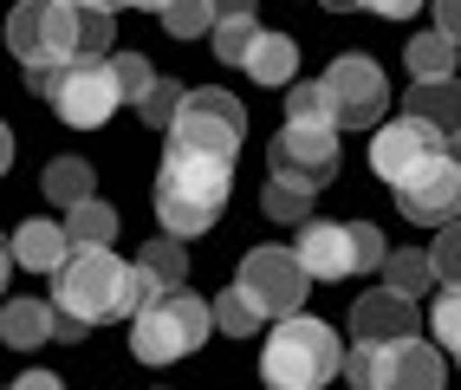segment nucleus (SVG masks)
Returning <instances> with one entry per match:
<instances>
[{"instance_id":"obj_1","label":"nucleus","mask_w":461,"mask_h":390,"mask_svg":"<svg viewBox=\"0 0 461 390\" xmlns=\"http://www.w3.org/2000/svg\"><path fill=\"white\" fill-rule=\"evenodd\" d=\"M7 52L33 72H66L78 59L111 52V14L85 0H20L7 14Z\"/></svg>"},{"instance_id":"obj_2","label":"nucleus","mask_w":461,"mask_h":390,"mask_svg":"<svg viewBox=\"0 0 461 390\" xmlns=\"http://www.w3.org/2000/svg\"><path fill=\"white\" fill-rule=\"evenodd\" d=\"M234 195V157L221 150H195V143H163V169H157V222L169 234H208L221 222V208Z\"/></svg>"},{"instance_id":"obj_3","label":"nucleus","mask_w":461,"mask_h":390,"mask_svg":"<svg viewBox=\"0 0 461 390\" xmlns=\"http://www.w3.org/2000/svg\"><path fill=\"white\" fill-rule=\"evenodd\" d=\"M157 280L143 274V260H117L111 248H72V260L52 274V306L72 313L85 325H111V319H137L149 306Z\"/></svg>"},{"instance_id":"obj_4","label":"nucleus","mask_w":461,"mask_h":390,"mask_svg":"<svg viewBox=\"0 0 461 390\" xmlns=\"http://www.w3.org/2000/svg\"><path fill=\"white\" fill-rule=\"evenodd\" d=\"M338 111H331V92L325 78L312 85H286V124L280 137H273V169H293V176H312V183L325 189L338 176Z\"/></svg>"},{"instance_id":"obj_5","label":"nucleus","mask_w":461,"mask_h":390,"mask_svg":"<svg viewBox=\"0 0 461 390\" xmlns=\"http://www.w3.org/2000/svg\"><path fill=\"white\" fill-rule=\"evenodd\" d=\"M260 377L280 390H319L331 377H345V345H338L325 319L286 313V319H273V339L260 345Z\"/></svg>"},{"instance_id":"obj_6","label":"nucleus","mask_w":461,"mask_h":390,"mask_svg":"<svg viewBox=\"0 0 461 390\" xmlns=\"http://www.w3.org/2000/svg\"><path fill=\"white\" fill-rule=\"evenodd\" d=\"M214 332V306L195 299L189 286H157L149 306L131 319V351L137 365H176V358H195Z\"/></svg>"},{"instance_id":"obj_7","label":"nucleus","mask_w":461,"mask_h":390,"mask_svg":"<svg viewBox=\"0 0 461 390\" xmlns=\"http://www.w3.org/2000/svg\"><path fill=\"white\" fill-rule=\"evenodd\" d=\"M26 85H33V98H46L72 131H98V124L117 117V104H131L124 85H117L111 52L104 59H78V66H66V72H33Z\"/></svg>"},{"instance_id":"obj_8","label":"nucleus","mask_w":461,"mask_h":390,"mask_svg":"<svg viewBox=\"0 0 461 390\" xmlns=\"http://www.w3.org/2000/svg\"><path fill=\"white\" fill-rule=\"evenodd\" d=\"M299 260L312 267V280H351L384 267V228L377 222H299Z\"/></svg>"},{"instance_id":"obj_9","label":"nucleus","mask_w":461,"mask_h":390,"mask_svg":"<svg viewBox=\"0 0 461 390\" xmlns=\"http://www.w3.org/2000/svg\"><path fill=\"white\" fill-rule=\"evenodd\" d=\"M240 286L248 299L267 313V319H286V313H305V293H312V267L299 260V248H248L240 254Z\"/></svg>"},{"instance_id":"obj_10","label":"nucleus","mask_w":461,"mask_h":390,"mask_svg":"<svg viewBox=\"0 0 461 390\" xmlns=\"http://www.w3.org/2000/svg\"><path fill=\"white\" fill-rule=\"evenodd\" d=\"M396 215L416 222V228H442L455 222V208H461V163H455V150H429V157L410 169V176H396Z\"/></svg>"},{"instance_id":"obj_11","label":"nucleus","mask_w":461,"mask_h":390,"mask_svg":"<svg viewBox=\"0 0 461 390\" xmlns=\"http://www.w3.org/2000/svg\"><path fill=\"white\" fill-rule=\"evenodd\" d=\"M163 137L195 143V150H221V157H240V143H248V104L228 98L221 85H195Z\"/></svg>"},{"instance_id":"obj_12","label":"nucleus","mask_w":461,"mask_h":390,"mask_svg":"<svg viewBox=\"0 0 461 390\" xmlns=\"http://www.w3.org/2000/svg\"><path fill=\"white\" fill-rule=\"evenodd\" d=\"M325 92H331V111H338V124H345V131H377V124H384L390 85H384V66H377V59L338 52L331 66H325Z\"/></svg>"},{"instance_id":"obj_13","label":"nucleus","mask_w":461,"mask_h":390,"mask_svg":"<svg viewBox=\"0 0 461 390\" xmlns=\"http://www.w3.org/2000/svg\"><path fill=\"white\" fill-rule=\"evenodd\" d=\"M442 143H448V131H436L429 117L403 111V117H390V124L371 131V169L384 176V183H396V176H410L429 150H442Z\"/></svg>"},{"instance_id":"obj_14","label":"nucleus","mask_w":461,"mask_h":390,"mask_svg":"<svg viewBox=\"0 0 461 390\" xmlns=\"http://www.w3.org/2000/svg\"><path fill=\"white\" fill-rule=\"evenodd\" d=\"M351 339H377V345L416 339V299H410V293H396V286L357 293V306H351Z\"/></svg>"},{"instance_id":"obj_15","label":"nucleus","mask_w":461,"mask_h":390,"mask_svg":"<svg viewBox=\"0 0 461 390\" xmlns=\"http://www.w3.org/2000/svg\"><path fill=\"white\" fill-rule=\"evenodd\" d=\"M7 260L26 267V274H59L72 260V228L66 222H20L7 241Z\"/></svg>"},{"instance_id":"obj_16","label":"nucleus","mask_w":461,"mask_h":390,"mask_svg":"<svg viewBox=\"0 0 461 390\" xmlns=\"http://www.w3.org/2000/svg\"><path fill=\"white\" fill-rule=\"evenodd\" d=\"M312 195H319L312 176L273 169V176H267V189H260V215H267V222H280V228H299V222H312Z\"/></svg>"},{"instance_id":"obj_17","label":"nucleus","mask_w":461,"mask_h":390,"mask_svg":"<svg viewBox=\"0 0 461 390\" xmlns=\"http://www.w3.org/2000/svg\"><path fill=\"white\" fill-rule=\"evenodd\" d=\"M240 72H248L254 85H267V92H280V85L299 78V40H293V33H273V26H267V33L254 40V52H248V66H240Z\"/></svg>"},{"instance_id":"obj_18","label":"nucleus","mask_w":461,"mask_h":390,"mask_svg":"<svg viewBox=\"0 0 461 390\" xmlns=\"http://www.w3.org/2000/svg\"><path fill=\"white\" fill-rule=\"evenodd\" d=\"M52 325H59L52 299H7V313H0V339H7L14 351H40V345H52Z\"/></svg>"},{"instance_id":"obj_19","label":"nucleus","mask_w":461,"mask_h":390,"mask_svg":"<svg viewBox=\"0 0 461 390\" xmlns=\"http://www.w3.org/2000/svg\"><path fill=\"white\" fill-rule=\"evenodd\" d=\"M448 365L436 339H396V390H442Z\"/></svg>"},{"instance_id":"obj_20","label":"nucleus","mask_w":461,"mask_h":390,"mask_svg":"<svg viewBox=\"0 0 461 390\" xmlns=\"http://www.w3.org/2000/svg\"><path fill=\"white\" fill-rule=\"evenodd\" d=\"M410 111L455 137L461 131V78H416L410 85Z\"/></svg>"},{"instance_id":"obj_21","label":"nucleus","mask_w":461,"mask_h":390,"mask_svg":"<svg viewBox=\"0 0 461 390\" xmlns=\"http://www.w3.org/2000/svg\"><path fill=\"white\" fill-rule=\"evenodd\" d=\"M377 274H384V286H396V293H410V299H422L429 286L442 280V274H436V254H429V248H390Z\"/></svg>"},{"instance_id":"obj_22","label":"nucleus","mask_w":461,"mask_h":390,"mask_svg":"<svg viewBox=\"0 0 461 390\" xmlns=\"http://www.w3.org/2000/svg\"><path fill=\"white\" fill-rule=\"evenodd\" d=\"M345 377L364 384V390H396V345L351 339V351H345Z\"/></svg>"},{"instance_id":"obj_23","label":"nucleus","mask_w":461,"mask_h":390,"mask_svg":"<svg viewBox=\"0 0 461 390\" xmlns=\"http://www.w3.org/2000/svg\"><path fill=\"white\" fill-rule=\"evenodd\" d=\"M455 46H461V40H448L442 26L416 33V40L403 46V66H410V78H455Z\"/></svg>"},{"instance_id":"obj_24","label":"nucleus","mask_w":461,"mask_h":390,"mask_svg":"<svg viewBox=\"0 0 461 390\" xmlns=\"http://www.w3.org/2000/svg\"><path fill=\"white\" fill-rule=\"evenodd\" d=\"M260 33H267V26H260L254 14H214L208 46H214V59H221V66H248V52H254Z\"/></svg>"},{"instance_id":"obj_25","label":"nucleus","mask_w":461,"mask_h":390,"mask_svg":"<svg viewBox=\"0 0 461 390\" xmlns=\"http://www.w3.org/2000/svg\"><path fill=\"white\" fill-rule=\"evenodd\" d=\"M91 183H98V176H91V163H85V157H52V163H46V176H40V189H46V202H52V208L85 202V195H91Z\"/></svg>"},{"instance_id":"obj_26","label":"nucleus","mask_w":461,"mask_h":390,"mask_svg":"<svg viewBox=\"0 0 461 390\" xmlns=\"http://www.w3.org/2000/svg\"><path fill=\"white\" fill-rule=\"evenodd\" d=\"M143 274L149 280H157V286H182V280H189V248H182V234H149V241H143Z\"/></svg>"},{"instance_id":"obj_27","label":"nucleus","mask_w":461,"mask_h":390,"mask_svg":"<svg viewBox=\"0 0 461 390\" xmlns=\"http://www.w3.org/2000/svg\"><path fill=\"white\" fill-rule=\"evenodd\" d=\"M66 228H72V248H111V234H117V208L98 202V195H85L66 208Z\"/></svg>"},{"instance_id":"obj_28","label":"nucleus","mask_w":461,"mask_h":390,"mask_svg":"<svg viewBox=\"0 0 461 390\" xmlns=\"http://www.w3.org/2000/svg\"><path fill=\"white\" fill-rule=\"evenodd\" d=\"M260 325H267V313L248 299V286H240V280L221 286V299H214V332H228V339H254Z\"/></svg>"},{"instance_id":"obj_29","label":"nucleus","mask_w":461,"mask_h":390,"mask_svg":"<svg viewBox=\"0 0 461 390\" xmlns=\"http://www.w3.org/2000/svg\"><path fill=\"white\" fill-rule=\"evenodd\" d=\"M157 20L169 40H202V33H214V0H169Z\"/></svg>"},{"instance_id":"obj_30","label":"nucleus","mask_w":461,"mask_h":390,"mask_svg":"<svg viewBox=\"0 0 461 390\" xmlns=\"http://www.w3.org/2000/svg\"><path fill=\"white\" fill-rule=\"evenodd\" d=\"M429 339H436L442 351L461 358V286H442L436 293V313H429Z\"/></svg>"},{"instance_id":"obj_31","label":"nucleus","mask_w":461,"mask_h":390,"mask_svg":"<svg viewBox=\"0 0 461 390\" xmlns=\"http://www.w3.org/2000/svg\"><path fill=\"white\" fill-rule=\"evenodd\" d=\"M182 98H189V92H182L176 78H157V85H149V92H143L137 117H143L149 131H169V124H176V111H182Z\"/></svg>"},{"instance_id":"obj_32","label":"nucleus","mask_w":461,"mask_h":390,"mask_svg":"<svg viewBox=\"0 0 461 390\" xmlns=\"http://www.w3.org/2000/svg\"><path fill=\"white\" fill-rule=\"evenodd\" d=\"M111 66H117V85H124V98L143 104V92L157 85V66H149L143 52H111Z\"/></svg>"},{"instance_id":"obj_33","label":"nucleus","mask_w":461,"mask_h":390,"mask_svg":"<svg viewBox=\"0 0 461 390\" xmlns=\"http://www.w3.org/2000/svg\"><path fill=\"white\" fill-rule=\"evenodd\" d=\"M436 274H442V286H461V222H442L436 228Z\"/></svg>"},{"instance_id":"obj_34","label":"nucleus","mask_w":461,"mask_h":390,"mask_svg":"<svg viewBox=\"0 0 461 390\" xmlns=\"http://www.w3.org/2000/svg\"><path fill=\"white\" fill-rule=\"evenodd\" d=\"M364 14H377V20H416V14H422V0H371Z\"/></svg>"},{"instance_id":"obj_35","label":"nucleus","mask_w":461,"mask_h":390,"mask_svg":"<svg viewBox=\"0 0 461 390\" xmlns=\"http://www.w3.org/2000/svg\"><path fill=\"white\" fill-rule=\"evenodd\" d=\"M436 26L448 40H461V0H436Z\"/></svg>"},{"instance_id":"obj_36","label":"nucleus","mask_w":461,"mask_h":390,"mask_svg":"<svg viewBox=\"0 0 461 390\" xmlns=\"http://www.w3.org/2000/svg\"><path fill=\"white\" fill-rule=\"evenodd\" d=\"M52 384H59L52 371H26V377H20V390H52Z\"/></svg>"},{"instance_id":"obj_37","label":"nucleus","mask_w":461,"mask_h":390,"mask_svg":"<svg viewBox=\"0 0 461 390\" xmlns=\"http://www.w3.org/2000/svg\"><path fill=\"white\" fill-rule=\"evenodd\" d=\"M214 14H254V0H214Z\"/></svg>"},{"instance_id":"obj_38","label":"nucleus","mask_w":461,"mask_h":390,"mask_svg":"<svg viewBox=\"0 0 461 390\" xmlns=\"http://www.w3.org/2000/svg\"><path fill=\"white\" fill-rule=\"evenodd\" d=\"M325 7H331V14H364L371 0H325Z\"/></svg>"},{"instance_id":"obj_39","label":"nucleus","mask_w":461,"mask_h":390,"mask_svg":"<svg viewBox=\"0 0 461 390\" xmlns=\"http://www.w3.org/2000/svg\"><path fill=\"white\" fill-rule=\"evenodd\" d=\"M124 7H143V14H163L169 0H124Z\"/></svg>"},{"instance_id":"obj_40","label":"nucleus","mask_w":461,"mask_h":390,"mask_svg":"<svg viewBox=\"0 0 461 390\" xmlns=\"http://www.w3.org/2000/svg\"><path fill=\"white\" fill-rule=\"evenodd\" d=\"M85 7H104V14H117V7H124V0H85Z\"/></svg>"},{"instance_id":"obj_41","label":"nucleus","mask_w":461,"mask_h":390,"mask_svg":"<svg viewBox=\"0 0 461 390\" xmlns=\"http://www.w3.org/2000/svg\"><path fill=\"white\" fill-rule=\"evenodd\" d=\"M448 150H455V163H461V131H455V137H448Z\"/></svg>"},{"instance_id":"obj_42","label":"nucleus","mask_w":461,"mask_h":390,"mask_svg":"<svg viewBox=\"0 0 461 390\" xmlns=\"http://www.w3.org/2000/svg\"><path fill=\"white\" fill-rule=\"evenodd\" d=\"M455 222H461V208H455Z\"/></svg>"}]
</instances>
